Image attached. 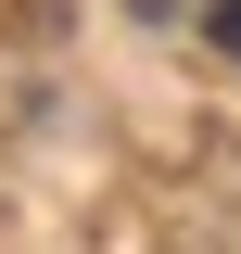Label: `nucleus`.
I'll return each mask as SVG.
<instances>
[{
	"label": "nucleus",
	"mask_w": 241,
	"mask_h": 254,
	"mask_svg": "<svg viewBox=\"0 0 241 254\" xmlns=\"http://www.w3.org/2000/svg\"><path fill=\"white\" fill-rule=\"evenodd\" d=\"M216 51H229V64H241V0H216Z\"/></svg>",
	"instance_id": "nucleus-1"
}]
</instances>
